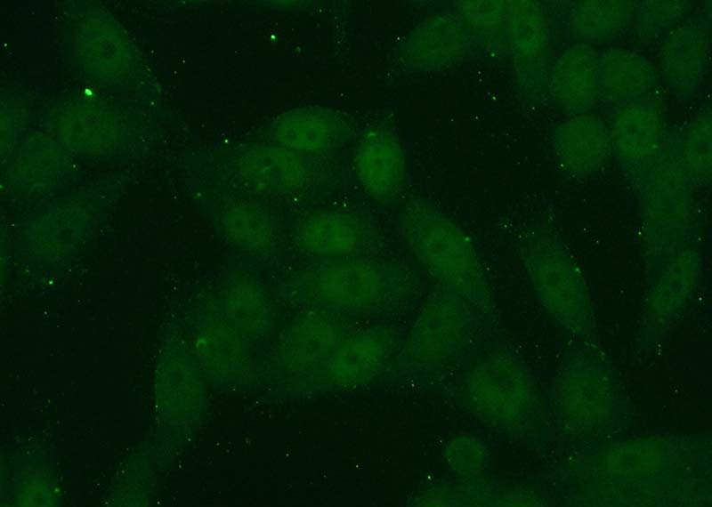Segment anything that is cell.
<instances>
[{
  "label": "cell",
  "instance_id": "277c9868",
  "mask_svg": "<svg viewBox=\"0 0 712 507\" xmlns=\"http://www.w3.org/2000/svg\"><path fill=\"white\" fill-rule=\"evenodd\" d=\"M597 53L586 45H577L564 53L554 68L553 92L565 108L582 110L590 107L599 93Z\"/></svg>",
  "mask_w": 712,
  "mask_h": 507
},
{
  "label": "cell",
  "instance_id": "3957f363",
  "mask_svg": "<svg viewBox=\"0 0 712 507\" xmlns=\"http://www.w3.org/2000/svg\"><path fill=\"white\" fill-rule=\"evenodd\" d=\"M295 237L312 254L340 258L358 251L364 230L359 219L351 214L326 212L303 218L296 226Z\"/></svg>",
  "mask_w": 712,
  "mask_h": 507
},
{
  "label": "cell",
  "instance_id": "8fae6325",
  "mask_svg": "<svg viewBox=\"0 0 712 507\" xmlns=\"http://www.w3.org/2000/svg\"><path fill=\"white\" fill-rule=\"evenodd\" d=\"M683 40L684 41H677V46H673L676 48L673 49V52L668 55V65L675 62L676 63V66L673 67L671 69H676L683 62L684 64L679 69L677 76L682 68H686L685 76L686 79H689L688 82L690 83L699 73L702 52L697 38L692 37V39H690L689 36L684 34Z\"/></svg>",
  "mask_w": 712,
  "mask_h": 507
},
{
  "label": "cell",
  "instance_id": "9c48e42d",
  "mask_svg": "<svg viewBox=\"0 0 712 507\" xmlns=\"http://www.w3.org/2000/svg\"><path fill=\"white\" fill-rule=\"evenodd\" d=\"M657 113L646 105H633L619 117L615 124V140L627 149H650L659 140Z\"/></svg>",
  "mask_w": 712,
  "mask_h": 507
},
{
  "label": "cell",
  "instance_id": "5b68a950",
  "mask_svg": "<svg viewBox=\"0 0 712 507\" xmlns=\"http://www.w3.org/2000/svg\"><path fill=\"white\" fill-rule=\"evenodd\" d=\"M650 69L637 55L615 51L599 61V93L610 100H627L645 91L650 83Z\"/></svg>",
  "mask_w": 712,
  "mask_h": 507
},
{
  "label": "cell",
  "instance_id": "6da1fadb",
  "mask_svg": "<svg viewBox=\"0 0 712 507\" xmlns=\"http://www.w3.org/2000/svg\"><path fill=\"white\" fill-rule=\"evenodd\" d=\"M403 240L422 268L449 294L475 303L490 298V286L467 233L437 209L412 203L402 212Z\"/></svg>",
  "mask_w": 712,
  "mask_h": 507
},
{
  "label": "cell",
  "instance_id": "52a82bcc",
  "mask_svg": "<svg viewBox=\"0 0 712 507\" xmlns=\"http://www.w3.org/2000/svg\"><path fill=\"white\" fill-rule=\"evenodd\" d=\"M228 238L246 251L266 248L273 238V223L267 213L251 205L237 206L222 218Z\"/></svg>",
  "mask_w": 712,
  "mask_h": 507
},
{
  "label": "cell",
  "instance_id": "7a4b0ae2",
  "mask_svg": "<svg viewBox=\"0 0 712 507\" xmlns=\"http://www.w3.org/2000/svg\"><path fill=\"white\" fill-rule=\"evenodd\" d=\"M311 287L323 297L349 304H370L400 295L403 273L388 262L354 256L334 258L312 274Z\"/></svg>",
  "mask_w": 712,
  "mask_h": 507
},
{
  "label": "cell",
  "instance_id": "8992f818",
  "mask_svg": "<svg viewBox=\"0 0 712 507\" xmlns=\"http://www.w3.org/2000/svg\"><path fill=\"white\" fill-rule=\"evenodd\" d=\"M359 177L366 190L378 200L392 197L403 178V159L398 150L368 149L357 161Z\"/></svg>",
  "mask_w": 712,
  "mask_h": 507
},
{
  "label": "cell",
  "instance_id": "ba28073f",
  "mask_svg": "<svg viewBox=\"0 0 712 507\" xmlns=\"http://www.w3.org/2000/svg\"><path fill=\"white\" fill-rule=\"evenodd\" d=\"M243 168L248 179L264 190L287 191L303 178L301 165L284 153L253 156L245 162Z\"/></svg>",
  "mask_w": 712,
  "mask_h": 507
},
{
  "label": "cell",
  "instance_id": "30bf717a",
  "mask_svg": "<svg viewBox=\"0 0 712 507\" xmlns=\"http://www.w3.org/2000/svg\"><path fill=\"white\" fill-rule=\"evenodd\" d=\"M625 15L622 2H588L577 11L573 27L583 36L599 37L620 27Z\"/></svg>",
  "mask_w": 712,
  "mask_h": 507
}]
</instances>
